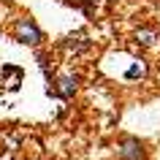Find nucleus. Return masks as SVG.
<instances>
[{"mask_svg": "<svg viewBox=\"0 0 160 160\" xmlns=\"http://www.w3.org/2000/svg\"><path fill=\"white\" fill-rule=\"evenodd\" d=\"M11 35H14V41H19L22 46H41L43 38H46L33 17H17L14 25H11Z\"/></svg>", "mask_w": 160, "mask_h": 160, "instance_id": "1", "label": "nucleus"}, {"mask_svg": "<svg viewBox=\"0 0 160 160\" xmlns=\"http://www.w3.org/2000/svg\"><path fill=\"white\" fill-rule=\"evenodd\" d=\"M60 46L65 49V54H71V57H82V54H87V52L92 49V38L84 33V30H76V33H68L62 41H60Z\"/></svg>", "mask_w": 160, "mask_h": 160, "instance_id": "2", "label": "nucleus"}, {"mask_svg": "<svg viewBox=\"0 0 160 160\" xmlns=\"http://www.w3.org/2000/svg\"><path fill=\"white\" fill-rule=\"evenodd\" d=\"M52 92L57 95V98H62V101H71V98L79 92V76H76V73H60V76H54Z\"/></svg>", "mask_w": 160, "mask_h": 160, "instance_id": "3", "label": "nucleus"}, {"mask_svg": "<svg viewBox=\"0 0 160 160\" xmlns=\"http://www.w3.org/2000/svg\"><path fill=\"white\" fill-rule=\"evenodd\" d=\"M133 43L141 49H155L160 46V27L158 25H138L133 30Z\"/></svg>", "mask_w": 160, "mask_h": 160, "instance_id": "4", "label": "nucleus"}, {"mask_svg": "<svg viewBox=\"0 0 160 160\" xmlns=\"http://www.w3.org/2000/svg\"><path fill=\"white\" fill-rule=\"evenodd\" d=\"M117 155L122 160H144L147 158V149H144V141L136 138V136H125L117 147Z\"/></svg>", "mask_w": 160, "mask_h": 160, "instance_id": "5", "label": "nucleus"}, {"mask_svg": "<svg viewBox=\"0 0 160 160\" xmlns=\"http://www.w3.org/2000/svg\"><path fill=\"white\" fill-rule=\"evenodd\" d=\"M98 6H101V0H76V8L82 11L84 17H95Z\"/></svg>", "mask_w": 160, "mask_h": 160, "instance_id": "6", "label": "nucleus"}, {"mask_svg": "<svg viewBox=\"0 0 160 160\" xmlns=\"http://www.w3.org/2000/svg\"><path fill=\"white\" fill-rule=\"evenodd\" d=\"M128 79H136V76H138V79H141V76H144V65H133V68H130V71H128Z\"/></svg>", "mask_w": 160, "mask_h": 160, "instance_id": "7", "label": "nucleus"}]
</instances>
